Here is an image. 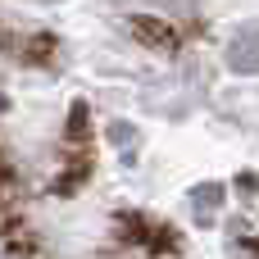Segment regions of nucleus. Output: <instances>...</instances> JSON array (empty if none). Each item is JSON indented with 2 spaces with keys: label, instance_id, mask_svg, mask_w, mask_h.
Masks as SVG:
<instances>
[]
</instances>
